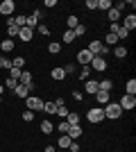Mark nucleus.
<instances>
[{"label":"nucleus","instance_id":"de8ad7c7","mask_svg":"<svg viewBox=\"0 0 136 152\" xmlns=\"http://www.w3.org/2000/svg\"><path fill=\"white\" fill-rule=\"evenodd\" d=\"M43 5H45V7H55V5H57V0H45Z\"/></svg>","mask_w":136,"mask_h":152},{"label":"nucleus","instance_id":"9b49d317","mask_svg":"<svg viewBox=\"0 0 136 152\" xmlns=\"http://www.w3.org/2000/svg\"><path fill=\"white\" fill-rule=\"evenodd\" d=\"M18 30H20V27L14 23V18L7 20V34H9V39H12V37H18Z\"/></svg>","mask_w":136,"mask_h":152},{"label":"nucleus","instance_id":"473e14b6","mask_svg":"<svg viewBox=\"0 0 136 152\" xmlns=\"http://www.w3.org/2000/svg\"><path fill=\"white\" fill-rule=\"evenodd\" d=\"M55 114H57L59 118H61V121H64L66 116H68V107H66V104H61V107H57V111H55Z\"/></svg>","mask_w":136,"mask_h":152},{"label":"nucleus","instance_id":"ea45409f","mask_svg":"<svg viewBox=\"0 0 136 152\" xmlns=\"http://www.w3.org/2000/svg\"><path fill=\"white\" fill-rule=\"evenodd\" d=\"M25 20H27V16H23V14H20V16H16V18H14V23H16L18 27H25Z\"/></svg>","mask_w":136,"mask_h":152},{"label":"nucleus","instance_id":"39448f33","mask_svg":"<svg viewBox=\"0 0 136 152\" xmlns=\"http://www.w3.org/2000/svg\"><path fill=\"white\" fill-rule=\"evenodd\" d=\"M14 9H16V2H14V0H2V2H0V14H2V16H12Z\"/></svg>","mask_w":136,"mask_h":152},{"label":"nucleus","instance_id":"9d476101","mask_svg":"<svg viewBox=\"0 0 136 152\" xmlns=\"http://www.w3.org/2000/svg\"><path fill=\"white\" fill-rule=\"evenodd\" d=\"M82 134H84V132H82V127H79V125H71V129H68V139H71V141H77Z\"/></svg>","mask_w":136,"mask_h":152},{"label":"nucleus","instance_id":"cd10ccee","mask_svg":"<svg viewBox=\"0 0 136 152\" xmlns=\"http://www.w3.org/2000/svg\"><path fill=\"white\" fill-rule=\"evenodd\" d=\"M43 111H45V114H50V116H55V111H57L55 102H43Z\"/></svg>","mask_w":136,"mask_h":152},{"label":"nucleus","instance_id":"a211bd4d","mask_svg":"<svg viewBox=\"0 0 136 152\" xmlns=\"http://www.w3.org/2000/svg\"><path fill=\"white\" fill-rule=\"evenodd\" d=\"M125 30H127V32H132V30H134V27H136V16H134V14H129V16H127V18H125Z\"/></svg>","mask_w":136,"mask_h":152},{"label":"nucleus","instance_id":"603ef678","mask_svg":"<svg viewBox=\"0 0 136 152\" xmlns=\"http://www.w3.org/2000/svg\"><path fill=\"white\" fill-rule=\"evenodd\" d=\"M0 104H2V95H0Z\"/></svg>","mask_w":136,"mask_h":152},{"label":"nucleus","instance_id":"393cba45","mask_svg":"<svg viewBox=\"0 0 136 152\" xmlns=\"http://www.w3.org/2000/svg\"><path fill=\"white\" fill-rule=\"evenodd\" d=\"M73 141L68 139V134H59V148H71Z\"/></svg>","mask_w":136,"mask_h":152},{"label":"nucleus","instance_id":"c03bdc74","mask_svg":"<svg viewBox=\"0 0 136 152\" xmlns=\"http://www.w3.org/2000/svg\"><path fill=\"white\" fill-rule=\"evenodd\" d=\"M84 7H86V9H97V0H86Z\"/></svg>","mask_w":136,"mask_h":152},{"label":"nucleus","instance_id":"8fccbe9b","mask_svg":"<svg viewBox=\"0 0 136 152\" xmlns=\"http://www.w3.org/2000/svg\"><path fill=\"white\" fill-rule=\"evenodd\" d=\"M43 152H57V148H55V145H45Z\"/></svg>","mask_w":136,"mask_h":152},{"label":"nucleus","instance_id":"f03ea898","mask_svg":"<svg viewBox=\"0 0 136 152\" xmlns=\"http://www.w3.org/2000/svg\"><path fill=\"white\" fill-rule=\"evenodd\" d=\"M86 118H89V123H102L104 121V111H102V107H93V109H89L86 111Z\"/></svg>","mask_w":136,"mask_h":152},{"label":"nucleus","instance_id":"e433bc0d","mask_svg":"<svg viewBox=\"0 0 136 152\" xmlns=\"http://www.w3.org/2000/svg\"><path fill=\"white\" fill-rule=\"evenodd\" d=\"M23 64H25V59H23V57L12 59V66H14V68H20V70H23Z\"/></svg>","mask_w":136,"mask_h":152},{"label":"nucleus","instance_id":"4c0bfd02","mask_svg":"<svg viewBox=\"0 0 136 152\" xmlns=\"http://www.w3.org/2000/svg\"><path fill=\"white\" fill-rule=\"evenodd\" d=\"M23 121H25V123H32V121H34V111L25 109V111H23Z\"/></svg>","mask_w":136,"mask_h":152},{"label":"nucleus","instance_id":"7ed1b4c3","mask_svg":"<svg viewBox=\"0 0 136 152\" xmlns=\"http://www.w3.org/2000/svg\"><path fill=\"white\" fill-rule=\"evenodd\" d=\"M118 104H120V109H123V111H125V109H134V107H136V95H127V93H125L123 98L118 100Z\"/></svg>","mask_w":136,"mask_h":152},{"label":"nucleus","instance_id":"3c124183","mask_svg":"<svg viewBox=\"0 0 136 152\" xmlns=\"http://www.w3.org/2000/svg\"><path fill=\"white\" fill-rule=\"evenodd\" d=\"M2 93H5V86H2V84H0V95H2Z\"/></svg>","mask_w":136,"mask_h":152},{"label":"nucleus","instance_id":"72a5a7b5","mask_svg":"<svg viewBox=\"0 0 136 152\" xmlns=\"http://www.w3.org/2000/svg\"><path fill=\"white\" fill-rule=\"evenodd\" d=\"M48 52H50V55H59V52H61V43H50L48 45Z\"/></svg>","mask_w":136,"mask_h":152},{"label":"nucleus","instance_id":"c9c22d12","mask_svg":"<svg viewBox=\"0 0 136 152\" xmlns=\"http://www.w3.org/2000/svg\"><path fill=\"white\" fill-rule=\"evenodd\" d=\"M16 86H18V82H16V80H12V77H9V80H5V89L14 91V89H16Z\"/></svg>","mask_w":136,"mask_h":152},{"label":"nucleus","instance_id":"a18cd8bd","mask_svg":"<svg viewBox=\"0 0 136 152\" xmlns=\"http://www.w3.org/2000/svg\"><path fill=\"white\" fill-rule=\"evenodd\" d=\"M64 73H66V75L75 73V64H66V66H64Z\"/></svg>","mask_w":136,"mask_h":152},{"label":"nucleus","instance_id":"79ce46f5","mask_svg":"<svg viewBox=\"0 0 136 152\" xmlns=\"http://www.w3.org/2000/svg\"><path fill=\"white\" fill-rule=\"evenodd\" d=\"M68 129H71V125H68L66 121H61V123H59V132H61V134H68Z\"/></svg>","mask_w":136,"mask_h":152},{"label":"nucleus","instance_id":"6e6552de","mask_svg":"<svg viewBox=\"0 0 136 152\" xmlns=\"http://www.w3.org/2000/svg\"><path fill=\"white\" fill-rule=\"evenodd\" d=\"M84 91L89 95H95L97 91H100V86H97V80H86L84 82Z\"/></svg>","mask_w":136,"mask_h":152},{"label":"nucleus","instance_id":"1a4fd4ad","mask_svg":"<svg viewBox=\"0 0 136 152\" xmlns=\"http://www.w3.org/2000/svg\"><path fill=\"white\" fill-rule=\"evenodd\" d=\"M91 59H93V55H91L89 50H79V52H77V61L82 64V66H89Z\"/></svg>","mask_w":136,"mask_h":152},{"label":"nucleus","instance_id":"49530a36","mask_svg":"<svg viewBox=\"0 0 136 152\" xmlns=\"http://www.w3.org/2000/svg\"><path fill=\"white\" fill-rule=\"evenodd\" d=\"M68 150H71V152H79V145H77V141H73V143H71V148H68Z\"/></svg>","mask_w":136,"mask_h":152},{"label":"nucleus","instance_id":"f8f14e48","mask_svg":"<svg viewBox=\"0 0 136 152\" xmlns=\"http://www.w3.org/2000/svg\"><path fill=\"white\" fill-rule=\"evenodd\" d=\"M18 37H20V41H32L34 30H30V27H20V30H18Z\"/></svg>","mask_w":136,"mask_h":152},{"label":"nucleus","instance_id":"ddd939ff","mask_svg":"<svg viewBox=\"0 0 136 152\" xmlns=\"http://www.w3.org/2000/svg\"><path fill=\"white\" fill-rule=\"evenodd\" d=\"M14 45H16V43H14V39H5V41H0V50L7 55V52L14 50Z\"/></svg>","mask_w":136,"mask_h":152},{"label":"nucleus","instance_id":"bb28decb","mask_svg":"<svg viewBox=\"0 0 136 152\" xmlns=\"http://www.w3.org/2000/svg\"><path fill=\"white\" fill-rule=\"evenodd\" d=\"M111 0H97V9H102V12H109L111 9Z\"/></svg>","mask_w":136,"mask_h":152},{"label":"nucleus","instance_id":"aec40b11","mask_svg":"<svg viewBox=\"0 0 136 152\" xmlns=\"http://www.w3.org/2000/svg\"><path fill=\"white\" fill-rule=\"evenodd\" d=\"M97 86H100V91H107V93H111V89H113V82H111V80H102V82H97Z\"/></svg>","mask_w":136,"mask_h":152},{"label":"nucleus","instance_id":"a19ab883","mask_svg":"<svg viewBox=\"0 0 136 152\" xmlns=\"http://www.w3.org/2000/svg\"><path fill=\"white\" fill-rule=\"evenodd\" d=\"M73 32H75V39H77V37H84V34H86V27L84 25H77Z\"/></svg>","mask_w":136,"mask_h":152},{"label":"nucleus","instance_id":"dca6fc26","mask_svg":"<svg viewBox=\"0 0 136 152\" xmlns=\"http://www.w3.org/2000/svg\"><path fill=\"white\" fill-rule=\"evenodd\" d=\"M14 93L18 95V98H30V89H27L25 84H18V86L14 89Z\"/></svg>","mask_w":136,"mask_h":152},{"label":"nucleus","instance_id":"0eeeda50","mask_svg":"<svg viewBox=\"0 0 136 152\" xmlns=\"http://www.w3.org/2000/svg\"><path fill=\"white\" fill-rule=\"evenodd\" d=\"M41 16H43V14H41V9H36L32 16H27L25 27H30V30H36V25H39V18H41Z\"/></svg>","mask_w":136,"mask_h":152},{"label":"nucleus","instance_id":"f257e3e1","mask_svg":"<svg viewBox=\"0 0 136 152\" xmlns=\"http://www.w3.org/2000/svg\"><path fill=\"white\" fill-rule=\"evenodd\" d=\"M102 111H104V118H111V121H116V118H120V116H123V109H120V104H118V102H107Z\"/></svg>","mask_w":136,"mask_h":152},{"label":"nucleus","instance_id":"c85d7f7f","mask_svg":"<svg viewBox=\"0 0 136 152\" xmlns=\"http://www.w3.org/2000/svg\"><path fill=\"white\" fill-rule=\"evenodd\" d=\"M52 129H55V127H52L50 121H43V123H41V132H43V134H52Z\"/></svg>","mask_w":136,"mask_h":152},{"label":"nucleus","instance_id":"2f4dec72","mask_svg":"<svg viewBox=\"0 0 136 152\" xmlns=\"http://www.w3.org/2000/svg\"><path fill=\"white\" fill-rule=\"evenodd\" d=\"M73 41H75V32H73V30H66L64 32V43H73Z\"/></svg>","mask_w":136,"mask_h":152},{"label":"nucleus","instance_id":"423d86ee","mask_svg":"<svg viewBox=\"0 0 136 152\" xmlns=\"http://www.w3.org/2000/svg\"><path fill=\"white\" fill-rule=\"evenodd\" d=\"M89 66L93 70H97V73H102V70H107V59H104V57H93Z\"/></svg>","mask_w":136,"mask_h":152},{"label":"nucleus","instance_id":"4be33fe9","mask_svg":"<svg viewBox=\"0 0 136 152\" xmlns=\"http://www.w3.org/2000/svg\"><path fill=\"white\" fill-rule=\"evenodd\" d=\"M125 91H127V95H136V80H127Z\"/></svg>","mask_w":136,"mask_h":152},{"label":"nucleus","instance_id":"5701e85b","mask_svg":"<svg viewBox=\"0 0 136 152\" xmlns=\"http://www.w3.org/2000/svg\"><path fill=\"white\" fill-rule=\"evenodd\" d=\"M113 55H116L118 59H125L127 57V48H125V45H116V48H113Z\"/></svg>","mask_w":136,"mask_h":152},{"label":"nucleus","instance_id":"6ab92c4d","mask_svg":"<svg viewBox=\"0 0 136 152\" xmlns=\"http://www.w3.org/2000/svg\"><path fill=\"white\" fill-rule=\"evenodd\" d=\"M18 84H32V73H30V70H23V73H20V80H18Z\"/></svg>","mask_w":136,"mask_h":152},{"label":"nucleus","instance_id":"c756f323","mask_svg":"<svg viewBox=\"0 0 136 152\" xmlns=\"http://www.w3.org/2000/svg\"><path fill=\"white\" fill-rule=\"evenodd\" d=\"M64 77H66L64 68H52V80H64Z\"/></svg>","mask_w":136,"mask_h":152},{"label":"nucleus","instance_id":"7c9ffc66","mask_svg":"<svg viewBox=\"0 0 136 152\" xmlns=\"http://www.w3.org/2000/svg\"><path fill=\"white\" fill-rule=\"evenodd\" d=\"M127 34H129V32L125 30L123 25H118V30H116V37H118V41H123V39H127Z\"/></svg>","mask_w":136,"mask_h":152},{"label":"nucleus","instance_id":"a878e982","mask_svg":"<svg viewBox=\"0 0 136 152\" xmlns=\"http://www.w3.org/2000/svg\"><path fill=\"white\" fill-rule=\"evenodd\" d=\"M12 68V59H7L5 55H0V70H9Z\"/></svg>","mask_w":136,"mask_h":152},{"label":"nucleus","instance_id":"09e8293b","mask_svg":"<svg viewBox=\"0 0 136 152\" xmlns=\"http://www.w3.org/2000/svg\"><path fill=\"white\" fill-rule=\"evenodd\" d=\"M73 98H75V100L79 102V100H82V93H79V91H73Z\"/></svg>","mask_w":136,"mask_h":152},{"label":"nucleus","instance_id":"20e7f679","mask_svg":"<svg viewBox=\"0 0 136 152\" xmlns=\"http://www.w3.org/2000/svg\"><path fill=\"white\" fill-rule=\"evenodd\" d=\"M25 104L30 111H43V100L41 98H25Z\"/></svg>","mask_w":136,"mask_h":152},{"label":"nucleus","instance_id":"2eb2a0df","mask_svg":"<svg viewBox=\"0 0 136 152\" xmlns=\"http://www.w3.org/2000/svg\"><path fill=\"white\" fill-rule=\"evenodd\" d=\"M116 43H118V37H116V34H111V32L104 37V41H102V45H107V48H111V45L116 48Z\"/></svg>","mask_w":136,"mask_h":152},{"label":"nucleus","instance_id":"f704fd0d","mask_svg":"<svg viewBox=\"0 0 136 152\" xmlns=\"http://www.w3.org/2000/svg\"><path fill=\"white\" fill-rule=\"evenodd\" d=\"M20 73H23V70H20V68H14V66H12V68H9V77H12V80H16V82H18V80H20Z\"/></svg>","mask_w":136,"mask_h":152},{"label":"nucleus","instance_id":"f3484780","mask_svg":"<svg viewBox=\"0 0 136 152\" xmlns=\"http://www.w3.org/2000/svg\"><path fill=\"white\" fill-rule=\"evenodd\" d=\"M95 100L100 102V104H107V102L111 100V93H107V91H97V93H95Z\"/></svg>","mask_w":136,"mask_h":152},{"label":"nucleus","instance_id":"412c9836","mask_svg":"<svg viewBox=\"0 0 136 152\" xmlns=\"http://www.w3.org/2000/svg\"><path fill=\"white\" fill-rule=\"evenodd\" d=\"M66 25H68V30H75V27L79 25V20H77V16L75 14H71L68 18H66Z\"/></svg>","mask_w":136,"mask_h":152},{"label":"nucleus","instance_id":"37998d69","mask_svg":"<svg viewBox=\"0 0 136 152\" xmlns=\"http://www.w3.org/2000/svg\"><path fill=\"white\" fill-rule=\"evenodd\" d=\"M89 75H91V66H84V68H82V75H79V77L86 82V80H89Z\"/></svg>","mask_w":136,"mask_h":152},{"label":"nucleus","instance_id":"4468645a","mask_svg":"<svg viewBox=\"0 0 136 152\" xmlns=\"http://www.w3.org/2000/svg\"><path fill=\"white\" fill-rule=\"evenodd\" d=\"M79 118H82L79 114H75V111H68V116H66L64 121L68 123V125H79Z\"/></svg>","mask_w":136,"mask_h":152},{"label":"nucleus","instance_id":"b1692460","mask_svg":"<svg viewBox=\"0 0 136 152\" xmlns=\"http://www.w3.org/2000/svg\"><path fill=\"white\" fill-rule=\"evenodd\" d=\"M107 16H109V20H111V23H118V18H120V12H118L116 7H111L109 12H107Z\"/></svg>","mask_w":136,"mask_h":152},{"label":"nucleus","instance_id":"58836bf2","mask_svg":"<svg viewBox=\"0 0 136 152\" xmlns=\"http://www.w3.org/2000/svg\"><path fill=\"white\" fill-rule=\"evenodd\" d=\"M36 32H39L41 37H48V34H50V27L48 25H36Z\"/></svg>","mask_w":136,"mask_h":152}]
</instances>
